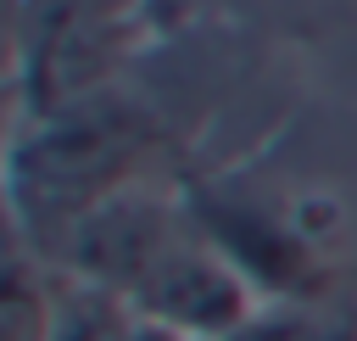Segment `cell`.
I'll return each mask as SVG.
<instances>
[{"label": "cell", "mask_w": 357, "mask_h": 341, "mask_svg": "<svg viewBox=\"0 0 357 341\" xmlns=\"http://www.w3.org/2000/svg\"><path fill=\"white\" fill-rule=\"evenodd\" d=\"M151 302L167 324H190V330H218L240 313L234 285L201 257H167L151 280Z\"/></svg>", "instance_id": "cell-1"}, {"label": "cell", "mask_w": 357, "mask_h": 341, "mask_svg": "<svg viewBox=\"0 0 357 341\" xmlns=\"http://www.w3.org/2000/svg\"><path fill=\"white\" fill-rule=\"evenodd\" d=\"M45 341H139V330H128L117 296H106V291H73L50 313V335Z\"/></svg>", "instance_id": "cell-2"}]
</instances>
